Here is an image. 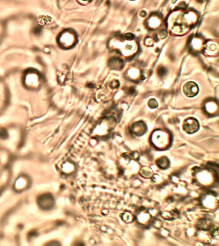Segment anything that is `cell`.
Here are the masks:
<instances>
[{"instance_id": "1", "label": "cell", "mask_w": 219, "mask_h": 246, "mask_svg": "<svg viewBox=\"0 0 219 246\" xmlns=\"http://www.w3.org/2000/svg\"><path fill=\"white\" fill-rule=\"evenodd\" d=\"M183 128L188 133L192 134L196 133L199 128V122L194 118H188L184 121Z\"/></svg>"}, {"instance_id": "2", "label": "cell", "mask_w": 219, "mask_h": 246, "mask_svg": "<svg viewBox=\"0 0 219 246\" xmlns=\"http://www.w3.org/2000/svg\"><path fill=\"white\" fill-rule=\"evenodd\" d=\"M38 204L42 209L49 210L53 206L54 199L52 195L50 194H44L40 196L38 199Z\"/></svg>"}, {"instance_id": "3", "label": "cell", "mask_w": 219, "mask_h": 246, "mask_svg": "<svg viewBox=\"0 0 219 246\" xmlns=\"http://www.w3.org/2000/svg\"><path fill=\"white\" fill-rule=\"evenodd\" d=\"M183 92L186 96L192 97L196 96L198 94L199 87L195 82L189 81L184 85Z\"/></svg>"}, {"instance_id": "4", "label": "cell", "mask_w": 219, "mask_h": 246, "mask_svg": "<svg viewBox=\"0 0 219 246\" xmlns=\"http://www.w3.org/2000/svg\"><path fill=\"white\" fill-rule=\"evenodd\" d=\"M146 126L143 122H136V124L133 125V131L134 132L136 135H141L144 134V133L146 132Z\"/></svg>"}, {"instance_id": "5", "label": "cell", "mask_w": 219, "mask_h": 246, "mask_svg": "<svg viewBox=\"0 0 219 246\" xmlns=\"http://www.w3.org/2000/svg\"><path fill=\"white\" fill-rule=\"evenodd\" d=\"M197 226L200 229H203V230H208L211 226H212V223L209 220L207 219H201L199 220L197 223Z\"/></svg>"}, {"instance_id": "6", "label": "cell", "mask_w": 219, "mask_h": 246, "mask_svg": "<svg viewBox=\"0 0 219 246\" xmlns=\"http://www.w3.org/2000/svg\"><path fill=\"white\" fill-rule=\"evenodd\" d=\"M157 165L160 168L165 169L169 166V160L166 157H162L157 161Z\"/></svg>"}, {"instance_id": "7", "label": "cell", "mask_w": 219, "mask_h": 246, "mask_svg": "<svg viewBox=\"0 0 219 246\" xmlns=\"http://www.w3.org/2000/svg\"><path fill=\"white\" fill-rule=\"evenodd\" d=\"M111 66L112 68L116 69L122 68V66H123L122 62H121V61L118 59H113L111 60Z\"/></svg>"}, {"instance_id": "8", "label": "cell", "mask_w": 219, "mask_h": 246, "mask_svg": "<svg viewBox=\"0 0 219 246\" xmlns=\"http://www.w3.org/2000/svg\"><path fill=\"white\" fill-rule=\"evenodd\" d=\"M141 175L145 178H150L153 174L150 169H149V167H145L143 169H141Z\"/></svg>"}, {"instance_id": "9", "label": "cell", "mask_w": 219, "mask_h": 246, "mask_svg": "<svg viewBox=\"0 0 219 246\" xmlns=\"http://www.w3.org/2000/svg\"><path fill=\"white\" fill-rule=\"evenodd\" d=\"M126 213H127V216H126L125 214H123V215H122V219H123L124 221H125V222H126V223L131 222V221H133V215H131L128 212H126Z\"/></svg>"}, {"instance_id": "10", "label": "cell", "mask_w": 219, "mask_h": 246, "mask_svg": "<svg viewBox=\"0 0 219 246\" xmlns=\"http://www.w3.org/2000/svg\"><path fill=\"white\" fill-rule=\"evenodd\" d=\"M149 106L151 109H156L157 106H158V104L156 101V100L154 99H151L149 101Z\"/></svg>"}, {"instance_id": "11", "label": "cell", "mask_w": 219, "mask_h": 246, "mask_svg": "<svg viewBox=\"0 0 219 246\" xmlns=\"http://www.w3.org/2000/svg\"><path fill=\"white\" fill-rule=\"evenodd\" d=\"M158 75L159 76H161V77L164 76L166 74V69L165 68H163V67L159 68L158 69Z\"/></svg>"}, {"instance_id": "12", "label": "cell", "mask_w": 219, "mask_h": 246, "mask_svg": "<svg viewBox=\"0 0 219 246\" xmlns=\"http://www.w3.org/2000/svg\"><path fill=\"white\" fill-rule=\"evenodd\" d=\"M8 136L6 131L5 129H2L0 130V137H2L3 138H6Z\"/></svg>"}, {"instance_id": "13", "label": "cell", "mask_w": 219, "mask_h": 246, "mask_svg": "<svg viewBox=\"0 0 219 246\" xmlns=\"http://www.w3.org/2000/svg\"><path fill=\"white\" fill-rule=\"evenodd\" d=\"M159 35L161 39H165L167 36V32L165 30H161L159 34Z\"/></svg>"}, {"instance_id": "14", "label": "cell", "mask_w": 219, "mask_h": 246, "mask_svg": "<svg viewBox=\"0 0 219 246\" xmlns=\"http://www.w3.org/2000/svg\"><path fill=\"white\" fill-rule=\"evenodd\" d=\"M119 85H120L119 82L118 81H116V80L112 81V83L111 84V86L112 87V88H116V87H118L119 86Z\"/></svg>"}, {"instance_id": "15", "label": "cell", "mask_w": 219, "mask_h": 246, "mask_svg": "<svg viewBox=\"0 0 219 246\" xmlns=\"http://www.w3.org/2000/svg\"><path fill=\"white\" fill-rule=\"evenodd\" d=\"M125 38L127 40H132L134 38V35L133 34H127L125 35Z\"/></svg>"}, {"instance_id": "16", "label": "cell", "mask_w": 219, "mask_h": 246, "mask_svg": "<svg viewBox=\"0 0 219 246\" xmlns=\"http://www.w3.org/2000/svg\"><path fill=\"white\" fill-rule=\"evenodd\" d=\"M84 1H86V2H90L91 0H84Z\"/></svg>"}, {"instance_id": "17", "label": "cell", "mask_w": 219, "mask_h": 246, "mask_svg": "<svg viewBox=\"0 0 219 246\" xmlns=\"http://www.w3.org/2000/svg\"><path fill=\"white\" fill-rule=\"evenodd\" d=\"M133 1H134V0H133Z\"/></svg>"}]
</instances>
